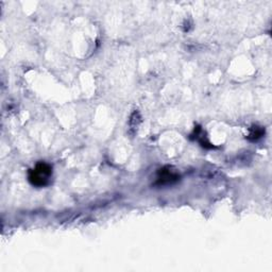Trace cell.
Returning <instances> with one entry per match:
<instances>
[{
  "label": "cell",
  "mask_w": 272,
  "mask_h": 272,
  "mask_svg": "<svg viewBox=\"0 0 272 272\" xmlns=\"http://www.w3.org/2000/svg\"><path fill=\"white\" fill-rule=\"evenodd\" d=\"M53 177V167L49 164L41 163L36 164L33 169H30L28 173L29 182L36 187H44L50 183V179Z\"/></svg>",
  "instance_id": "6da1fadb"
},
{
  "label": "cell",
  "mask_w": 272,
  "mask_h": 272,
  "mask_svg": "<svg viewBox=\"0 0 272 272\" xmlns=\"http://www.w3.org/2000/svg\"><path fill=\"white\" fill-rule=\"evenodd\" d=\"M179 180V174L172 170L170 167L162 168L158 174V184L159 185H168L177 182Z\"/></svg>",
  "instance_id": "7a4b0ae2"
},
{
  "label": "cell",
  "mask_w": 272,
  "mask_h": 272,
  "mask_svg": "<svg viewBox=\"0 0 272 272\" xmlns=\"http://www.w3.org/2000/svg\"><path fill=\"white\" fill-rule=\"evenodd\" d=\"M265 134V130L262 128V127H253L252 128V130L250 132V135H249V139L251 140H257L260 139L262 136Z\"/></svg>",
  "instance_id": "3957f363"
}]
</instances>
